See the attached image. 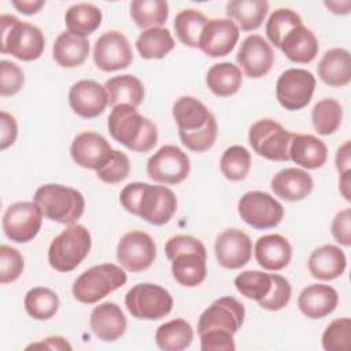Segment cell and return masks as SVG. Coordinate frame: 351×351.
<instances>
[{
  "label": "cell",
  "instance_id": "obj_38",
  "mask_svg": "<svg viewBox=\"0 0 351 351\" xmlns=\"http://www.w3.org/2000/svg\"><path fill=\"white\" fill-rule=\"evenodd\" d=\"M208 19L197 10L188 8L180 11L174 18V30L178 40L192 48L199 47L202 32Z\"/></svg>",
  "mask_w": 351,
  "mask_h": 351
},
{
  "label": "cell",
  "instance_id": "obj_3",
  "mask_svg": "<svg viewBox=\"0 0 351 351\" xmlns=\"http://www.w3.org/2000/svg\"><path fill=\"white\" fill-rule=\"evenodd\" d=\"M108 132L115 141L136 152H148L158 141L155 123L129 104L112 108L108 115Z\"/></svg>",
  "mask_w": 351,
  "mask_h": 351
},
{
  "label": "cell",
  "instance_id": "obj_13",
  "mask_svg": "<svg viewBox=\"0 0 351 351\" xmlns=\"http://www.w3.org/2000/svg\"><path fill=\"white\" fill-rule=\"evenodd\" d=\"M191 170L188 155L176 145L160 147L147 162L149 178L162 184H180Z\"/></svg>",
  "mask_w": 351,
  "mask_h": 351
},
{
  "label": "cell",
  "instance_id": "obj_57",
  "mask_svg": "<svg viewBox=\"0 0 351 351\" xmlns=\"http://www.w3.org/2000/svg\"><path fill=\"white\" fill-rule=\"evenodd\" d=\"M350 174H351V170L344 171V173L340 174V180H339V189H340V193L343 195V197H344L347 202L351 200V197H350V185H351Z\"/></svg>",
  "mask_w": 351,
  "mask_h": 351
},
{
  "label": "cell",
  "instance_id": "obj_19",
  "mask_svg": "<svg viewBox=\"0 0 351 351\" xmlns=\"http://www.w3.org/2000/svg\"><path fill=\"white\" fill-rule=\"evenodd\" d=\"M215 256L225 269H240L248 263L252 255V241L240 229H226L215 240Z\"/></svg>",
  "mask_w": 351,
  "mask_h": 351
},
{
  "label": "cell",
  "instance_id": "obj_43",
  "mask_svg": "<svg viewBox=\"0 0 351 351\" xmlns=\"http://www.w3.org/2000/svg\"><path fill=\"white\" fill-rule=\"evenodd\" d=\"M221 171L229 181H241L251 167V154L243 145H230L221 156Z\"/></svg>",
  "mask_w": 351,
  "mask_h": 351
},
{
  "label": "cell",
  "instance_id": "obj_30",
  "mask_svg": "<svg viewBox=\"0 0 351 351\" xmlns=\"http://www.w3.org/2000/svg\"><path fill=\"white\" fill-rule=\"evenodd\" d=\"M106 92L108 96V104L114 108L121 104H129L137 107L144 99V85L143 82L132 75H115L106 81Z\"/></svg>",
  "mask_w": 351,
  "mask_h": 351
},
{
  "label": "cell",
  "instance_id": "obj_53",
  "mask_svg": "<svg viewBox=\"0 0 351 351\" xmlns=\"http://www.w3.org/2000/svg\"><path fill=\"white\" fill-rule=\"evenodd\" d=\"M18 136V125L15 118L5 112H0V148L5 149L12 145Z\"/></svg>",
  "mask_w": 351,
  "mask_h": 351
},
{
  "label": "cell",
  "instance_id": "obj_48",
  "mask_svg": "<svg viewBox=\"0 0 351 351\" xmlns=\"http://www.w3.org/2000/svg\"><path fill=\"white\" fill-rule=\"evenodd\" d=\"M291 293H292V288L289 281L280 274H273V287L270 293L258 303L265 310L278 311L289 303Z\"/></svg>",
  "mask_w": 351,
  "mask_h": 351
},
{
  "label": "cell",
  "instance_id": "obj_7",
  "mask_svg": "<svg viewBox=\"0 0 351 351\" xmlns=\"http://www.w3.org/2000/svg\"><path fill=\"white\" fill-rule=\"evenodd\" d=\"M126 273L117 265L101 263L85 270L73 284L74 298L85 304H92L115 289L125 285Z\"/></svg>",
  "mask_w": 351,
  "mask_h": 351
},
{
  "label": "cell",
  "instance_id": "obj_31",
  "mask_svg": "<svg viewBox=\"0 0 351 351\" xmlns=\"http://www.w3.org/2000/svg\"><path fill=\"white\" fill-rule=\"evenodd\" d=\"M55 62L66 69H73L85 62L89 53V43L85 37L75 36L70 32L60 33L52 48Z\"/></svg>",
  "mask_w": 351,
  "mask_h": 351
},
{
  "label": "cell",
  "instance_id": "obj_35",
  "mask_svg": "<svg viewBox=\"0 0 351 351\" xmlns=\"http://www.w3.org/2000/svg\"><path fill=\"white\" fill-rule=\"evenodd\" d=\"M101 11L90 3H77L64 14L67 30L75 36L86 37L92 34L101 23Z\"/></svg>",
  "mask_w": 351,
  "mask_h": 351
},
{
  "label": "cell",
  "instance_id": "obj_56",
  "mask_svg": "<svg viewBox=\"0 0 351 351\" xmlns=\"http://www.w3.org/2000/svg\"><path fill=\"white\" fill-rule=\"evenodd\" d=\"M44 1L43 0H14L12 5L22 14L26 15H32L36 14L37 11L41 10V7H44Z\"/></svg>",
  "mask_w": 351,
  "mask_h": 351
},
{
  "label": "cell",
  "instance_id": "obj_16",
  "mask_svg": "<svg viewBox=\"0 0 351 351\" xmlns=\"http://www.w3.org/2000/svg\"><path fill=\"white\" fill-rule=\"evenodd\" d=\"M93 60L97 69L103 71L126 69L133 60V53L128 38L117 30L103 33L96 40L93 48Z\"/></svg>",
  "mask_w": 351,
  "mask_h": 351
},
{
  "label": "cell",
  "instance_id": "obj_11",
  "mask_svg": "<svg viewBox=\"0 0 351 351\" xmlns=\"http://www.w3.org/2000/svg\"><path fill=\"white\" fill-rule=\"evenodd\" d=\"M315 89V77L304 69H288L281 73L276 84L278 103L289 111L306 107Z\"/></svg>",
  "mask_w": 351,
  "mask_h": 351
},
{
  "label": "cell",
  "instance_id": "obj_14",
  "mask_svg": "<svg viewBox=\"0 0 351 351\" xmlns=\"http://www.w3.org/2000/svg\"><path fill=\"white\" fill-rule=\"evenodd\" d=\"M156 258L154 239L143 230H132L123 234L117 247V259L129 271L147 270Z\"/></svg>",
  "mask_w": 351,
  "mask_h": 351
},
{
  "label": "cell",
  "instance_id": "obj_52",
  "mask_svg": "<svg viewBox=\"0 0 351 351\" xmlns=\"http://www.w3.org/2000/svg\"><path fill=\"white\" fill-rule=\"evenodd\" d=\"M350 221H351V211L350 208H344L335 215L330 226L332 236L337 243H340L344 247H350L351 244Z\"/></svg>",
  "mask_w": 351,
  "mask_h": 351
},
{
  "label": "cell",
  "instance_id": "obj_47",
  "mask_svg": "<svg viewBox=\"0 0 351 351\" xmlns=\"http://www.w3.org/2000/svg\"><path fill=\"white\" fill-rule=\"evenodd\" d=\"M23 271V258L16 248L0 245V282L8 284L19 278Z\"/></svg>",
  "mask_w": 351,
  "mask_h": 351
},
{
  "label": "cell",
  "instance_id": "obj_18",
  "mask_svg": "<svg viewBox=\"0 0 351 351\" xmlns=\"http://www.w3.org/2000/svg\"><path fill=\"white\" fill-rule=\"evenodd\" d=\"M236 60L250 78L266 75L274 62V53L267 41L259 34L247 36L237 51Z\"/></svg>",
  "mask_w": 351,
  "mask_h": 351
},
{
  "label": "cell",
  "instance_id": "obj_49",
  "mask_svg": "<svg viewBox=\"0 0 351 351\" xmlns=\"http://www.w3.org/2000/svg\"><path fill=\"white\" fill-rule=\"evenodd\" d=\"M25 82L22 69L10 62L1 60L0 62V95L1 96H12L18 93Z\"/></svg>",
  "mask_w": 351,
  "mask_h": 351
},
{
  "label": "cell",
  "instance_id": "obj_23",
  "mask_svg": "<svg viewBox=\"0 0 351 351\" xmlns=\"http://www.w3.org/2000/svg\"><path fill=\"white\" fill-rule=\"evenodd\" d=\"M270 186L278 197L288 202H300L311 193L314 182L306 170L287 167L274 174Z\"/></svg>",
  "mask_w": 351,
  "mask_h": 351
},
{
  "label": "cell",
  "instance_id": "obj_6",
  "mask_svg": "<svg viewBox=\"0 0 351 351\" xmlns=\"http://www.w3.org/2000/svg\"><path fill=\"white\" fill-rule=\"evenodd\" d=\"M90 247L89 230L82 225L73 223L52 240L48 248V262L55 270L69 273L88 256Z\"/></svg>",
  "mask_w": 351,
  "mask_h": 351
},
{
  "label": "cell",
  "instance_id": "obj_50",
  "mask_svg": "<svg viewBox=\"0 0 351 351\" xmlns=\"http://www.w3.org/2000/svg\"><path fill=\"white\" fill-rule=\"evenodd\" d=\"M165 252L169 261L185 252H197L207 255L204 244L199 239L188 234H177L170 237L165 244Z\"/></svg>",
  "mask_w": 351,
  "mask_h": 351
},
{
  "label": "cell",
  "instance_id": "obj_5",
  "mask_svg": "<svg viewBox=\"0 0 351 351\" xmlns=\"http://www.w3.org/2000/svg\"><path fill=\"white\" fill-rule=\"evenodd\" d=\"M0 25L3 53H10L23 62L36 60L41 56L45 38L37 26L21 22L18 18L8 14L0 16Z\"/></svg>",
  "mask_w": 351,
  "mask_h": 351
},
{
  "label": "cell",
  "instance_id": "obj_28",
  "mask_svg": "<svg viewBox=\"0 0 351 351\" xmlns=\"http://www.w3.org/2000/svg\"><path fill=\"white\" fill-rule=\"evenodd\" d=\"M280 49L295 63H310L318 53L315 34L303 23L291 29L281 41Z\"/></svg>",
  "mask_w": 351,
  "mask_h": 351
},
{
  "label": "cell",
  "instance_id": "obj_17",
  "mask_svg": "<svg viewBox=\"0 0 351 351\" xmlns=\"http://www.w3.org/2000/svg\"><path fill=\"white\" fill-rule=\"evenodd\" d=\"M239 34V26L232 19H210L202 32L197 48L210 58L226 56L236 47Z\"/></svg>",
  "mask_w": 351,
  "mask_h": 351
},
{
  "label": "cell",
  "instance_id": "obj_58",
  "mask_svg": "<svg viewBox=\"0 0 351 351\" xmlns=\"http://www.w3.org/2000/svg\"><path fill=\"white\" fill-rule=\"evenodd\" d=\"M325 5L333 12V14H341L346 15L350 11L351 7V1L346 0V1H325Z\"/></svg>",
  "mask_w": 351,
  "mask_h": 351
},
{
  "label": "cell",
  "instance_id": "obj_33",
  "mask_svg": "<svg viewBox=\"0 0 351 351\" xmlns=\"http://www.w3.org/2000/svg\"><path fill=\"white\" fill-rule=\"evenodd\" d=\"M208 89L218 97H229L239 92L243 84V75L239 66L230 62L217 63L210 67L206 77Z\"/></svg>",
  "mask_w": 351,
  "mask_h": 351
},
{
  "label": "cell",
  "instance_id": "obj_37",
  "mask_svg": "<svg viewBox=\"0 0 351 351\" xmlns=\"http://www.w3.org/2000/svg\"><path fill=\"white\" fill-rule=\"evenodd\" d=\"M136 48L144 59H162L174 48V40L167 29L151 27L137 37Z\"/></svg>",
  "mask_w": 351,
  "mask_h": 351
},
{
  "label": "cell",
  "instance_id": "obj_41",
  "mask_svg": "<svg viewBox=\"0 0 351 351\" xmlns=\"http://www.w3.org/2000/svg\"><path fill=\"white\" fill-rule=\"evenodd\" d=\"M343 108L335 99L319 100L311 111V121L315 132L321 136H329L335 133L341 125Z\"/></svg>",
  "mask_w": 351,
  "mask_h": 351
},
{
  "label": "cell",
  "instance_id": "obj_36",
  "mask_svg": "<svg viewBox=\"0 0 351 351\" xmlns=\"http://www.w3.org/2000/svg\"><path fill=\"white\" fill-rule=\"evenodd\" d=\"M193 340V329L189 322L176 318L162 324L155 333V341L160 350L181 351L191 346Z\"/></svg>",
  "mask_w": 351,
  "mask_h": 351
},
{
  "label": "cell",
  "instance_id": "obj_12",
  "mask_svg": "<svg viewBox=\"0 0 351 351\" xmlns=\"http://www.w3.org/2000/svg\"><path fill=\"white\" fill-rule=\"evenodd\" d=\"M43 211L33 202H18L11 204L1 221L5 236L15 243H27L33 240L41 229Z\"/></svg>",
  "mask_w": 351,
  "mask_h": 351
},
{
  "label": "cell",
  "instance_id": "obj_2",
  "mask_svg": "<svg viewBox=\"0 0 351 351\" xmlns=\"http://www.w3.org/2000/svg\"><path fill=\"white\" fill-rule=\"evenodd\" d=\"M122 207L152 225L167 223L177 210V199L171 189L147 182H130L119 195Z\"/></svg>",
  "mask_w": 351,
  "mask_h": 351
},
{
  "label": "cell",
  "instance_id": "obj_32",
  "mask_svg": "<svg viewBox=\"0 0 351 351\" xmlns=\"http://www.w3.org/2000/svg\"><path fill=\"white\" fill-rule=\"evenodd\" d=\"M204 254L197 252H185L174 256L171 259V273L174 280L184 287H197L200 285L207 276Z\"/></svg>",
  "mask_w": 351,
  "mask_h": 351
},
{
  "label": "cell",
  "instance_id": "obj_4",
  "mask_svg": "<svg viewBox=\"0 0 351 351\" xmlns=\"http://www.w3.org/2000/svg\"><path fill=\"white\" fill-rule=\"evenodd\" d=\"M33 200L45 218L64 225H73L81 218L85 208L84 195L60 184L41 185L34 192Z\"/></svg>",
  "mask_w": 351,
  "mask_h": 351
},
{
  "label": "cell",
  "instance_id": "obj_45",
  "mask_svg": "<svg viewBox=\"0 0 351 351\" xmlns=\"http://www.w3.org/2000/svg\"><path fill=\"white\" fill-rule=\"evenodd\" d=\"M322 347L326 351H347L351 348V321L348 317L332 321L322 333Z\"/></svg>",
  "mask_w": 351,
  "mask_h": 351
},
{
  "label": "cell",
  "instance_id": "obj_1",
  "mask_svg": "<svg viewBox=\"0 0 351 351\" xmlns=\"http://www.w3.org/2000/svg\"><path fill=\"white\" fill-rule=\"evenodd\" d=\"M181 143L191 151H208L217 138V121L213 112L196 97L181 96L173 106Z\"/></svg>",
  "mask_w": 351,
  "mask_h": 351
},
{
  "label": "cell",
  "instance_id": "obj_29",
  "mask_svg": "<svg viewBox=\"0 0 351 351\" xmlns=\"http://www.w3.org/2000/svg\"><path fill=\"white\" fill-rule=\"evenodd\" d=\"M318 77L329 86H346L351 80V58L344 48L326 51L318 63Z\"/></svg>",
  "mask_w": 351,
  "mask_h": 351
},
{
  "label": "cell",
  "instance_id": "obj_25",
  "mask_svg": "<svg viewBox=\"0 0 351 351\" xmlns=\"http://www.w3.org/2000/svg\"><path fill=\"white\" fill-rule=\"evenodd\" d=\"M291 258L292 247L281 234H265L255 243V259L263 269L281 270L288 266Z\"/></svg>",
  "mask_w": 351,
  "mask_h": 351
},
{
  "label": "cell",
  "instance_id": "obj_39",
  "mask_svg": "<svg viewBox=\"0 0 351 351\" xmlns=\"http://www.w3.org/2000/svg\"><path fill=\"white\" fill-rule=\"evenodd\" d=\"M130 15L141 29L160 27L169 16V4L163 0H134L130 4Z\"/></svg>",
  "mask_w": 351,
  "mask_h": 351
},
{
  "label": "cell",
  "instance_id": "obj_46",
  "mask_svg": "<svg viewBox=\"0 0 351 351\" xmlns=\"http://www.w3.org/2000/svg\"><path fill=\"white\" fill-rule=\"evenodd\" d=\"M130 173V162L129 158L121 152L114 149L110 159L96 170V176L106 184H117L125 180Z\"/></svg>",
  "mask_w": 351,
  "mask_h": 351
},
{
  "label": "cell",
  "instance_id": "obj_26",
  "mask_svg": "<svg viewBox=\"0 0 351 351\" xmlns=\"http://www.w3.org/2000/svg\"><path fill=\"white\" fill-rule=\"evenodd\" d=\"M308 271L314 278L329 281L340 277L347 266L346 254L333 244L315 248L308 256Z\"/></svg>",
  "mask_w": 351,
  "mask_h": 351
},
{
  "label": "cell",
  "instance_id": "obj_54",
  "mask_svg": "<svg viewBox=\"0 0 351 351\" xmlns=\"http://www.w3.org/2000/svg\"><path fill=\"white\" fill-rule=\"evenodd\" d=\"M29 348H47V350H71V346L69 344V341L60 336H51L47 339H43L38 343L30 344L26 347Z\"/></svg>",
  "mask_w": 351,
  "mask_h": 351
},
{
  "label": "cell",
  "instance_id": "obj_15",
  "mask_svg": "<svg viewBox=\"0 0 351 351\" xmlns=\"http://www.w3.org/2000/svg\"><path fill=\"white\" fill-rule=\"evenodd\" d=\"M244 315V306L237 299L232 296L219 298L200 314L197 333L219 329L234 335L243 325Z\"/></svg>",
  "mask_w": 351,
  "mask_h": 351
},
{
  "label": "cell",
  "instance_id": "obj_40",
  "mask_svg": "<svg viewBox=\"0 0 351 351\" xmlns=\"http://www.w3.org/2000/svg\"><path fill=\"white\" fill-rule=\"evenodd\" d=\"M25 310L34 319H49L59 308L58 295L45 287H34L25 295Z\"/></svg>",
  "mask_w": 351,
  "mask_h": 351
},
{
  "label": "cell",
  "instance_id": "obj_22",
  "mask_svg": "<svg viewBox=\"0 0 351 351\" xmlns=\"http://www.w3.org/2000/svg\"><path fill=\"white\" fill-rule=\"evenodd\" d=\"M90 329L103 341L118 340L128 328V321L121 307L112 302H106L95 307L90 313Z\"/></svg>",
  "mask_w": 351,
  "mask_h": 351
},
{
  "label": "cell",
  "instance_id": "obj_9",
  "mask_svg": "<svg viewBox=\"0 0 351 351\" xmlns=\"http://www.w3.org/2000/svg\"><path fill=\"white\" fill-rule=\"evenodd\" d=\"M125 304L134 318L160 319L171 311L173 298L170 292L160 285L143 282L128 291Z\"/></svg>",
  "mask_w": 351,
  "mask_h": 351
},
{
  "label": "cell",
  "instance_id": "obj_51",
  "mask_svg": "<svg viewBox=\"0 0 351 351\" xmlns=\"http://www.w3.org/2000/svg\"><path fill=\"white\" fill-rule=\"evenodd\" d=\"M200 336V348L203 351H233L236 348L233 335L226 330H206Z\"/></svg>",
  "mask_w": 351,
  "mask_h": 351
},
{
  "label": "cell",
  "instance_id": "obj_20",
  "mask_svg": "<svg viewBox=\"0 0 351 351\" xmlns=\"http://www.w3.org/2000/svg\"><path fill=\"white\" fill-rule=\"evenodd\" d=\"M112 147L99 133L82 132L77 134L71 143L70 154L73 160L89 170L100 169L111 156Z\"/></svg>",
  "mask_w": 351,
  "mask_h": 351
},
{
  "label": "cell",
  "instance_id": "obj_10",
  "mask_svg": "<svg viewBox=\"0 0 351 351\" xmlns=\"http://www.w3.org/2000/svg\"><path fill=\"white\" fill-rule=\"evenodd\" d=\"M237 210L241 219L255 229L274 228L284 217L282 204L262 191L244 193L239 200Z\"/></svg>",
  "mask_w": 351,
  "mask_h": 351
},
{
  "label": "cell",
  "instance_id": "obj_24",
  "mask_svg": "<svg viewBox=\"0 0 351 351\" xmlns=\"http://www.w3.org/2000/svg\"><path fill=\"white\" fill-rule=\"evenodd\" d=\"M339 303L335 288L325 284H311L306 287L299 298L298 307L307 318L318 319L329 315Z\"/></svg>",
  "mask_w": 351,
  "mask_h": 351
},
{
  "label": "cell",
  "instance_id": "obj_44",
  "mask_svg": "<svg viewBox=\"0 0 351 351\" xmlns=\"http://www.w3.org/2000/svg\"><path fill=\"white\" fill-rule=\"evenodd\" d=\"M298 25H302V18L298 12L289 8H278L267 19L266 36L274 47L280 48L285 34Z\"/></svg>",
  "mask_w": 351,
  "mask_h": 351
},
{
  "label": "cell",
  "instance_id": "obj_27",
  "mask_svg": "<svg viewBox=\"0 0 351 351\" xmlns=\"http://www.w3.org/2000/svg\"><path fill=\"white\" fill-rule=\"evenodd\" d=\"M289 159L304 169H318L328 158L326 144L313 134H295L289 144Z\"/></svg>",
  "mask_w": 351,
  "mask_h": 351
},
{
  "label": "cell",
  "instance_id": "obj_21",
  "mask_svg": "<svg viewBox=\"0 0 351 351\" xmlns=\"http://www.w3.org/2000/svg\"><path fill=\"white\" fill-rule=\"evenodd\" d=\"M69 104L82 118H95L103 114L108 104L106 88L93 80H81L70 88Z\"/></svg>",
  "mask_w": 351,
  "mask_h": 351
},
{
  "label": "cell",
  "instance_id": "obj_8",
  "mask_svg": "<svg viewBox=\"0 0 351 351\" xmlns=\"http://www.w3.org/2000/svg\"><path fill=\"white\" fill-rule=\"evenodd\" d=\"M293 133L284 129L278 122L263 118L251 125L248 140L252 149L269 160H289V144Z\"/></svg>",
  "mask_w": 351,
  "mask_h": 351
},
{
  "label": "cell",
  "instance_id": "obj_42",
  "mask_svg": "<svg viewBox=\"0 0 351 351\" xmlns=\"http://www.w3.org/2000/svg\"><path fill=\"white\" fill-rule=\"evenodd\" d=\"M234 287L247 299L261 302L271 291L273 274L259 270H245L234 278Z\"/></svg>",
  "mask_w": 351,
  "mask_h": 351
},
{
  "label": "cell",
  "instance_id": "obj_34",
  "mask_svg": "<svg viewBox=\"0 0 351 351\" xmlns=\"http://www.w3.org/2000/svg\"><path fill=\"white\" fill-rule=\"evenodd\" d=\"M269 11L266 0H232L226 4V14L239 23L241 30L258 29Z\"/></svg>",
  "mask_w": 351,
  "mask_h": 351
},
{
  "label": "cell",
  "instance_id": "obj_55",
  "mask_svg": "<svg viewBox=\"0 0 351 351\" xmlns=\"http://www.w3.org/2000/svg\"><path fill=\"white\" fill-rule=\"evenodd\" d=\"M351 144L350 141H346L341 147H339L336 154V169L341 174L344 171L350 170L351 165Z\"/></svg>",
  "mask_w": 351,
  "mask_h": 351
}]
</instances>
